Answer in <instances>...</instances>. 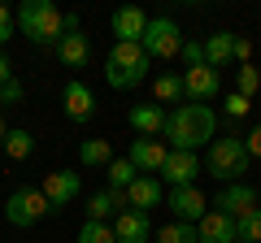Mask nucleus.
Returning a JSON list of instances; mask_svg holds the SVG:
<instances>
[{"label": "nucleus", "instance_id": "f8f14e48", "mask_svg": "<svg viewBox=\"0 0 261 243\" xmlns=\"http://www.w3.org/2000/svg\"><path fill=\"white\" fill-rule=\"evenodd\" d=\"M109 26H113V44H140L144 31H148V13L135 9V5H122V9H113Z\"/></svg>", "mask_w": 261, "mask_h": 243}, {"label": "nucleus", "instance_id": "39448f33", "mask_svg": "<svg viewBox=\"0 0 261 243\" xmlns=\"http://www.w3.org/2000/svg\"><path fill=\"white\" fill-rule=\"evenodd\" d=\"M48 213H53V204H48V196L39 187H18V191H9V200H5V222L18 226V230L39 226Z\"/></svg>", "mask_w": 261, "mask_h": 243}, {"label": "nucleus", "instance_id": "f03ea898", "mask_svg": "<svg viewBox=\"0 0 261 243\" xmlns=\"http://www.w3.org/2000/svg\"><path fill=\"white\" fill-rule=\"evenodd\" d=\"M13 26H18L35 48H57L61 35H65V13L57 9L53 0H27V5L13 13Z\"/></svg>", "mask_w": 261, "mask_h": 243}, {"label": "nucleus", "instance_id": "c9c22d12", "mask_svg": "<svg viewBox=\"0 0 261 243\" xmlns=\"http://www.w3.org/2000/svg\"><path fill=\"white\" fill-rule=\"evenodd\" d=\"M5 139H9V126H5V117H0V152H5Z\"/></svg>", "mask_w": 261, "mask_h": 243}, {"label": "nucleus", "instance_id": "4be33fe9", "mask_svg": "<svg viewBox=\"0 0 261 243\" xmlns=\"http://www.w3.org/2000/svg\"><path fill=\"white\" fill-rule=\"evenodd\" d=\"M152 92H157V104L166 109V104H183V74H157L152 78Z\"/></svg>", "mask_w": 261, "mask_h": 243}, {"label": "nucleus", "instance_id": "7ed1b4c3", "mask_svg": "<svg viewBox=\"0 0 261 243\" xmlns=\"http://www.w3.org/2000/svg\"><path fill=\"white\" fill-rule=\"evenodd\" d=\"M148 70L152 61L140 44H113L109 56H105V83L113 92H135L140 83H148Z\"/></svg>", "mask_w": 261, "mask_h": 243}, {"label": "nucleus", "instance_id": "f704fd0d", "mask_svg": "<svg viewBox=\"0 0 261 243\" xmlns=\"http://www.w3.org/2000/svg\"><path fill=\"white\" fill-rule=\"evenodd\" d=\"M9 78H13V61H9V56H5V52H0V87L9 83Z\"/></svg>", "mask_w": 261, "mask_h": 243}, {"label": "nucleus", "instance_id": "20e7f679", "mask_svg": "<svg viewBox=\"0 0 261 243\" xmlns=\"http://www.w3.org/2000/svg\"><path fill=\"white\" fill-rule=\"evenodd\" d=\"M248 165H252V157H248V148H244L240 135H218V139L209 143V152H205V174L218 178L222 187L226 183H244Z\"/></svg>", "mask_w": 261, "mask_h": 243}, {"label": "nucleus", "instance_id": "393cba45", "mask_svg": "<svg viewBox=\"0 0 261 243\" xmlns=\"http://www.w3.org/2000/svg\"><path fill=\"white\" fill-rule=\"evenodd\" d=\"M31 152H35V135H31V131H9V139H5V157H9V161H27Z\"/></svg>", "mask_w": 261, "mask_h": 243}, {"label": "nucleus", "instance_id": "aec40b11", "mask_svg": "<svg viewBox=\"0 0 261 243\" xmlns=\"http://www.w3.org/2000/svg\"><path fill=\"white\" fill-rule=\"evenodd\" d=\"M205 66L218 70V74H222L226 66H235V35L231 31H214V35L205 39Z\"/></svg>", "mask_w": 261, "mask_h": 243}, {"label": "nucleus", "instance_id": "1a4fd4ad", "mask_svg": "<svg viewBox=\"0 0 261 243\" xmlns=\"http://www.w3.org/2000/svg\"><path fill=\"white\" fill-rule=\"evenodd\" d=\"M214 208L240 222V217H248L252 208H257V187H248V183H226V187L214 196Z\"/></svg>", "mask_w": 261, "mask_h": 243}, {"label": "nucleus", "instance_id": "5701e85b", "mask_svg": "<svg viewBox=\"0 0 261 243\" xmlns=\"http://www.w3.org/2000/svg\"><path fill=\"white\" fill-rule=\"evenodd\" d=\"M105 178H109V191H126L135 178H140V169L130 165V157H113L109 169H105Z\"/></svg>", "mask_w": 261, "mask_h": 243}, {"label": "nucleus", "instance_id": "c756f323", "mask_svg": "<svg viewBox=\"0 0 261 243\" xmlns=\"http://www.w3.org/2000/svg\"><path fill=\"white\" fill-rule=\"evenodd\" d=\"M183 66L187 70H196V66H205V39H183Z\"/></svg>", "mask_w": 261, "mask_h": 243}, {"label": "nucleus", "instance_id": "423d86ee", "mask_svg": "<svg viewBox=\"0 0 261 243\" xmlns=\"http://www.w3.org/2000/svg\"><path fill=\"white\" fill-rule=\"evenodd\" d=\"M183 31H178V22L174 18H148V31H144V39H140V48L148 52V61H174L178 52H183Z\"/></svg>", "mask_w": 261, "mask_h": 243}, {"label": "nucleus", "instance_id": "2f4dec72", "mask_svg": "<svg viewBox=\"0 0 261 243\" xmlns=\"http://www.w3.org/2000/svg\"><path fill=\"white\" fill-rule=\"evenodd\" d=\"M22 96H27V92H22V83H18V78H9V83L0 87V104H18Z\"/></svg>", "mask_w": 261, "mask_h": 243}, {"label": "nucleus", "instance_id": "c85d7f7f", "mask_svg": "<svg viewBox=\"0 0 261 243\" xmlns=\"http://www.w3.org/2000/svg\"><path fill=\"white\" fill-rule=\"evenodd\" d=\"M248 113H252V100H244L240 92H231V96L222 100V117H226V122H244Z\"/></svg>", "mask_w": 261, "mask_h": 243}, {"label": "nucleus", "instance_id": "dca6fc26", "mask_svg": "<svg viewBox=\"0 0 261 243\" xmlns=\"http://www.w3.org/2000/svg\"><path fill=\"white\" fill-rule=\"evenodd\" d=\"M170 113L161 104H130V131H140V139H161L166 135Z\"/></svg>", "mask_w": 261, "mask_h": 243}, {"label": "nucleus", "instance_id": "f3484780", "mask_svg": "<svg viewBox=\"0 0 261 243\" xmlns=\"http://www.w3.org/2000/svg\"><path fill=\"white\" fill-rule=\"evenodd\" d=\"M57 61H61L65 70H87V61H92V39L83 35V31H74V35H61V44L53 48Z\"/></svg>", "mask_w": 261, "mask_h": 243}, {"label": "nucleus", "instance_id": "4468645a", "mask_svg": "<svg viewBox=\"0 0 261 243\" xmlns=\"http://www.w3.org/2000/svg\"><path fill=\"white\" fill-rule=\"evenodd\" d=\"M126 204H130V208H140V213H152V208H161V204H166V187H161V178L140 174V178L126 187Z\"/></svg>", "mask_w": 261, "mask_h": 243}, {"label": "nucleus", "instance_id": "2eb2a0df", "mask_svg": "<svg viewBox=\"0 0 261 243\" xmlns=\"http://www.w3.org/2000/svg\"><path fill=\"white\" fill-rule=\"evenodd\" d=\"M113 239L118 243H148L152 239V217L140 208H126V213L113 217Z\"/></svg>", "mask_w": 261, "mask_h": 243}, {"label": "nucleus", "instance_id": "412c9836", "mask_svg": "<svg viewBox=\"0 0 261 243\" xmlns=\"http://www.w3.org/2000/svg\"><path fill=\"white\" fill-rule=\"evenodd\" d=\"M79 161H83L87 169H109V161H113L109 139H83L79 143Z\"/></svg>", "mask_w": 261, "mask_h": 243}, {"label": "nucleus", "instance_id": "f257e3e1", "mask_svg": "<svg viewBox=\"0 0 261 243\" xmlns=\"http://www.w3.org/2000/svg\"><path fill=\"white\" fill-rule=\"evenodd\" d=\"M161 139H170V152H196V148H209V143L218 139V113L209 109V104H174L166 117V135Z\"/></svg>", "mask_w": 261, "mask_h": 243}, {"label": "nucleus", "instance_id": "bb28decb", "mask_svg": "<svg viewBox=\"0 0 261 243\" xmlns=\"http://www.w3.org/2000/svg\"><path fill=\"white\" fill-rule=\"evenodd\" d=\"M74 243H118V239H113V226L109 222H83Z\"/></svg>", "mask_w": 261, "mask_h": 243}, {"label": "nucleus", "instance_id": "9b49d317", "mask_svg": "<svg viewBox=\"0 0 261 243\" xmlns=\"http://www.w3.org/2000/svg\"><path fill=\"white\" fill-rule=\"evenodd\" d=\"M218 92H222V78H218V70H209V66L183 70V96H187L192 104H209V100H218Z\"/></svg>", "mask_w": 261, "mask_h": 243}, {"label": "nucleus", "instance_id": "a878e982", "mask_svg": "<svg viewBox=\"0 0 261 243\" xmlns=\"http://www.w3.org/2000/svg\"><path fill=\"white\" fill-rule=\"evenodd\" d=\"M257 87H261V70L252 66V61L235 70V92H240L244 100H252V96H257Z\"/></svg>", "mask_w": 261, "mask_h": 243}, {"label": "nucleus", "instance_id": "6ab92c4d", "mask_svg": "<svg viewBox=\"0 0 261 243\" xmlns=\"http://www.w3.org/2000/svg\"><path fill=\"white\" fill-rule=\"evenodd\" d=\"M196 234H200V243H235V217L209 208V213L196 222Z\"/></svg>", "mask_w": 261, "mask_h": 243}, {"label": "nucleus", "instance_id": "72a5a7b5", "mask_svg": "<svg viewBox=\"0 0 261 243\" xmlns=\"http://www.w3.org/2000/svg\"><path fill=\"white\" fill-rule=\"evenodd\" d=\"M248 56H252V44L244 35H235V61H240V66H248Z\"/></svg>", "mask_w": 261, "mask_h": 243}, {"label": "nucleus", "instance_id": "ddd939ff", "mask_svg": "<svg viewBox=\"0 0 261 243\" xmlns=\"http://www.w3.org/2000/svg\"><path fill=\"white\" fill-rule=\"evenodd\" d=\"M161 174H166L170 191H174V187H196L200 157H196V152H166V165H161Z\"/></svg>", "mask_w": 261, "mask_h": 243}, {"label": "nucleus", "instance_id": "7c9ffc66", "mask_svg": "<svg viewBox=\"0 0 261 243\" xmlns=\"http://www.w3.org/2000/svg\"><path fill=\"white\" fill-rule=\"evenodd\" d=\"M18 35V26H13V9L9 5H0V52H5V44Z\"/></svg>", "mask_w": 261, "mask_h": 243}, {"label": "nucleus", "instance_id": "e433bc0d", "mask_svg": "<svg viewBox=\"0 0 261 243\" xmlns=\"http://www.w3.org/2000/svg\"><path fill=\"white\" fill-rule=\"evenodd\" d=\"M235 243H240V239H235Z\"/></svg>", "mask_w": 261, "mask_h": 243}, {"label": "nucleus", "instance_id": "cd10ccee", "mask_svg": "<svg viewBox=\"0 0 261 243\" xmlns=\"http://www.w3.org/2000/svg\"><path fill=\"white\" fill-rule=\"evenodd\" d=\"M235 239L240 243H261V208H252L248 217L235 222Z\"/></svg>", "mask_w": 261, "mask_h": 243}, {"label": "nucleus", "instance_id": "a211bd4d", "mask_svg": "<svg viewBox=\"0 0 261 243\" xmlns=\"http://www.w3.org/2000/svg\"><path fill=\"white\" fill-rule=\"evenodd\" d=\"M166 143H161V139H135V143H130V165H135V169H140V174H152V178H157L161 174V165H166Z\"/></svg>", "mask_w": 261, "mask_h": 243}, {"label": "nucleus", "instance_id": "6e6552de", "mask_svg": "<svg viewBox=\"0 0 261 243\" xmlns=\"http://www.w3.org/2000/svg\"><path fill=\"white\" fill-rule=\"evenodd\" d=\"M61 109H65V117L74 122V126H87V122L96 117V96H92V87H87L83 78H70V83L61 87Z\"/></svg>", "mask_w": 261, "mask_h": 243}, {"label": "nucleus", "instance_id": "0eeeda50", "mask_svg": "<svg viewBox=\"0 0 261 243\" xmlns=\"http://www.w3.org/2000/svg\"><path fill=\"white\" fill-rule=\"evenodd\" d=\"M39 191L48 196V204H53V213H61L65 204H74L79 191H83V178L74 174V169H53V174H44V183H39Z\"/></svg>", "mask_w": 261, "mask_h": 243}, {"label": "nucleus", "instance_id": "b1692460", "mask_svg": "<svg viewBox=\"0 0 261 243\" xmlns=\"http://www.w3.org/2000/svg\"><path fill=\"white\" fill-rule=\"evenodd\" d=\"M152 239L157 243H200V234H196L192 222H166L161 230H152Z\"/></svg>", "mask_w": 261, "mask_h": 243}, {"label": "nucleus", "instance_id": "9d476101", "mask_svg": "<svg viewBox=\"0 0 261 243\" xmlns=\"http://www.w3.org/2000/svg\"><path fill=\"white\" fill-rule=\"evenodd\" d=\"M166 208L174 213V222H200V217L209 213V200H205V191L200 187H174L166 196Z\"/></svg>", "mask_w": 261, "mask_h": 243}, {"label": "nucleus", "instance_id": "473e14b6", "mask_svg": "<svg viewBox=\"0 0 261 243\" xmlns=\"http://www.w3.org/2000/svg\"><path fill=\"white\" fill-rule=\"evenodd\" d=\"M244 148H248V157H261V122L252 126L248 135H244Z\"/></svg>", "mask_w": 261, "mask_h": 243}]
</instances>
